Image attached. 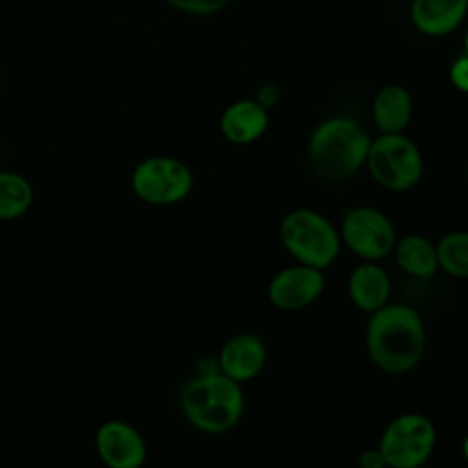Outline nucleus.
I'll return each instance as SVG.
<instances>
[{
	"mask_svg": "<svg viewBox=\"0 0 468 468\" xmlns=\"http://www.w3.org/2000/svg\"><path fill=\"white\" fill-rule=\"evenodd\" d=\"M366 349L371 362L391 375L413 369L426 349V329L417 309L386 303L371 313L366 327Z\"/></svg>",
	"mask_w": 468,
	"mask_h": 468,
	"instance_id": "f257e3e1",
	"label": "nucleus"
},
{
	"mask_svg": "<svg viewBox=\"0 0 468 468\" xmlns=\"http://www.w3.org/2000/svg\"><path fill=\"white\" fill-rule=\"evenodd\" d=\"M371 135L349 115H331L320 121L307 141V159L313 172L327 183L351 179L366 166Z\"/></svg>",
	"mask_w": 468,
	"mask_h": 468,
	"instance_id": "f03ea898",
	"label": "nucleus"
},
{
	"mask_svg": "<svg viewBox=\"0 0 468 468\" xmlns=\"http://www.w3.org/2000/svg\"><path fill=\"white\" fill-rule=\"evenodd\" d=\"M179 408L185 419L203 433H225L232 430L245 408L239 382L221 371L192 377L179 393Z\"/></svg>",
	"mask_w": 468,
	"mask_h": 468,
	"instance_id": "7ed1b4c3",
	"label": "nucleus"
},
{
	"mask_svg": "<svg viewBox=\"0 0 468 468\" xmlns=\"http://www.w3.org/2000/svg\"><path fill=\"white\" fill-rule=\"evenodd\" d=\"M280 241L296 263L327 269L340 252L338 229L313 208H294L280 223Z\"/></svg>",
	"mask_w": 468,
	"mask_h": 468,
	"instance_id": "20e7f679",
	"label": "nucleus"
},
{
	"mask_svg": "<svg viewBox=\"0 0 468 468\" xmlns=\"http://www.w3.org/2000/svg\"><path fill=\"white\" fill-rule=\"evenodd\" d=\"M366 168L386 190L404 192L413 188L424 172L419 146L404 133H378L371 139Z\"/></svg>",
	"mask_w": 468,
	"mask_h": 468,
	"instance_id": "39448f33",
	"label": "nucleus"
},
{
	"mask_svg": "<svg viewBox=\"0 0 468 468\" xmlns=\"http://www.w3.org/2000/svg\"><path fill=\"white\" fill-rule=\"evenodd\" d=\"M130 183L143 203L168 207L188 197L194 188V174L177 157L150 155L135 165Z\"/></svg>",
	"mask_w": 468,
	"mask_h": 468,
	"instance_id": "423d86ee",
	"label": "nucleus"
},
{
	"mask_svg": "<svg viewBox=\"0 0 468 468\" xmlns=\"http://www.w3.org/2000/svg\"><path fill=\"white\" fill-rule=\"evenodd\" d=\"M437 431L422 413H402L382 431L378 450L388 468L424 466L433 453Z\"/></svg>",
	"mask_w": 468,
	"mask_h": 468,
	"instance_id": "0eeeda50",
	"label": "nucleus"
},
{
	"mask_svg": "<svg viewBox=\"0 0 468 468\" xmlns=\"http://www.w3.org/2000/svg\"><path fill=\"white\" fill-rule=\"evenodd\" d=\"M342 243L364 261H380L393 252L397 234L391 219L373 207L346 210L340 223Z\"/></svg>",
	"mask_w": 468,
	"mask_h": 468,
	"instance_id": "6e6552de",
	"label": "nucleus"
},
{
	"mask_svg": "<svg viewBox=\"0 0 468 468\" xmlns=\"http://www.w3.org/2000/svg\"><path fill=\"white\" fill-rule=\"evenodd\" d=\"M95 452L106 468H141L148 457L143 433L122 419L104 420L97 428Z\"/></svg>",
	"mask_w": 468,
	"mask_h": 468,
	"instance_id": "1a4fd4ad",
	"label": "nucleus"
},
{
	"mask_svg": "<svg viewBox=\"0 0 468 468\" xmlns=\"http://www.w3.org/2000/svg\"><path fill=\"white\" fill-rule=\"evenodd\" d=\"M325 287L322 269L294 263L280 269L269 282V302L282 311H298L314 303Z\"/></svg>",
	"mask_w": 468,
	"mask_h": 468,
	"instance_id": "9d476101",
	"label": "nucleus"
},
{
	"mask_svg": "<svg viewBox=\"0 0 468 468\" xmlns=\"http://www.w3.org/2000/svg\"><path fill=\"white\" fill-rule=\"evenodd\" d=\"M221 373L236 382L254 378L265 366L267 349L260 336L239 333L230 336L218 353Z\"/></svg>",
	"mask_w": 468,
	"mask_h": 468,
	"instance_id": "9b49d317",
	"label": "nucleus"
},
{
	"mask_svg": "<svg viewBox=\"0 0 468 468\" xmlns=\"http://www.w3.org/2000/svg\"><path fill=\"white\" fill-rule=\"evenodd\" d=\"M468 15V0H411L413 27L431 38L446 37L461 27Z\"/></svg>",
	"mask_w": 468,
	"mask_h": 468,
	"instance_id": "f8f14e48",
	"label": "nucleus"
},
{
	"mask_svg": "<svg viewBox=\"0 0 468 468\" xmlns=\"http://www.w3.org/2000/svg\"><path fill=\"white\" fill-rule=\"evenodd\" d=\"M269 128V110L256 99L230 102L219 117V132L232 144H250Z\"/></svg>",
	"mask_w": 468,
	"mask_h": 468,
	"instance_id": "ddd939ff",
	"label": "nucleus"
},
{
	"mask_svg": "<svg viewBox=\"0 0 468 468\" xmlns=\"http://www.w3.org/2000/svg\"><path fill=\"white\" fill-rule=\"evenodd\" d=\"M347 292L355 307L371 314L389 303V274L377 261H362L349 274Z\"/></svg>",
	"mask_w": 468,
	"mask_h": 468,
	"instance_id": "4468645a",
	"label": "nucleus"
},
{
	"mask_svg": "<svg viewBox=\"0 0 468 468\" xmlns=\"http://www.w3.org/2000/svg\"><path fill=\"white\" fill-rule=\"evenodd\" d=\"M413 115L411 93L402 84L382 86L371 102V117L380 133H402Z\"/></svg>",
	"mask_w": 468,
	"mask_h": 468,
	"instance_id": "2eb2a0df",
	"label": "nucleus"
},
{
	"mask_svg": "<svg viewBox=\"0 0 468 468\" xmlns=\"http://www.w3.org/2000/svg\"><path fill=\"white\" fill-rule=\"evenodd\" d=\"M393 256L397 265L413 278L428 280L439 271L437 249L426 236L408 234L395 241Z\"/></svg>",
	"mask_w": 468,
	"mask_h": 468,
	"instance_id": "dca6fc26",
	"label": "nucleus"
},
{
	"mask_svg": "<svg viewBox=\"0 0 468 468\" xmlns=\"http://www.w3.org/2000/svg\"><path fill=\"white\" fill-rule=\"evenodd\" d=\"M35 201L31 181L15 170H0V221L26 216Z\"/></svg>",
	"mask_w": 468,
	"mask_h": 468,
	"instance_id": "f3484780",
	"label": "nucleus"
},
{
	"mask_svg": "<svg viewBox=\"0 0 468 468\" xmlns=\"http://www.w3.org/2000/svg\"><path fill=\"white\" fill-rule=\"evenodd\" d=\"M439 269L453 278H468V230H452L437 243Z\"/></svg>",
	"mask_w": 468,
	"mask_h": 468,
	"instance_id": "a211bd4d",
	"label": "nucleus"
},
{
	"mask_svg": "<svg viewBox=\"0 0 468 468\" xmlns=\"http://www.w3.org/2000/svg\"><path fill=\"white\" fill-rule=\"evenodd\" d=\"M174 9L186 13V15H197L207 16L221 11L227 7L230 0H166Z\"/></svg>",
	"mask_w": 468,
	"mask_h": 468,
	"instance_id": "6ab92c4d",
	"label": "nucleus"
},
{
	"mask_svg": "<svg viewBox=\"0 0 468 468\" xmlns=\"http://www.w3.org/2000/svg\"><path fill=\"white\" fill-rule=\"evenodd\" d=\"M448 79L457 91L468 95V55L461 53L453 58L448 69Z\"/></svg>",
	"mask_w": 468,
	"mask_h": 468,
	"instance_id": "aec40b11",
	"label": "nucleus"
},
{
	"mask_svg": "<svg viewBox=\"0 0 468 468\" xmlns=\"http://www.w3.org/2000/svg\"><path fill=\"white\" fill-rule=\"evenodd\" d=\"M263 108L271 110L274 108L280 99H282V88L276 84V82H263L258 91H256V97H254Z\"/></svg>",
	"mask_w": 468,
	"mask_h": 468,
	"instance_id": "412c9836",
	"label": "nucleus"
},
{
	"mask_svg": "<svg viewBox=\"0 0 468 468\" xmlns=\"http://www.w3.org/2000/svg\"><path fill=\"white\" fill-rule=\"evenodd\" d=\"M358 466L360 468H386L384 455L377 448H367L358 455Z\"/></svg>",
	"mask_w": 468,
	"mask_h": 468,
	"instance_id": "4be33fe9",
	"label": "nucleus"
},
{
	"mask_svg": "<svg viewBox=\"0 0 468 468\" xmlns=\"http://www.w3.org/2000/svg\"><path fill=\"white\" fill-rule=\"evenodd\" d=\"M461 450H463V455H464V459L468 461V435L464 437V441H463V446H461Z\"/></svg>",
	"mask_w": 468,
	"mask_h": 468,
	"instance_id": "5701e85b",
	"label": "nucleus"
},
{
	"mask_svg": "<svg viewBox=\"0 0 468 468\" xmlns=\"http://www.w3.org/2000/svg\"><path fill=\"white\" fill-rule=\"evenodd\" d=\"M464 55H468V29H466V33H464V51H463Z\"/></svg>",
	"mask_w": 468,
	"mask_h": 468,
	"instance_id": "b1692460",
	"label": "nucleus"
},
{
	"mask_svg": "<svg viewBox=\"0 0 468 468\" xmlns=\"http://www.w3.org/2000/svg\"><path fill=\"white\" fill-rule=\"evenodd\" d=\"M466 179H468V166H466Z\"/></svg>",
	"mask_w": 468,
	"mask_h": 468,
	"instance_id": "393cba45",
	"label": "nucleus"
},
{
	"mask_svg": "<svg viewBox=\"0 0 468 468\" xmlns=\"http://www.w3.org/2000/svg\"><path fill=\"white\" fill-rule=\"evenodd\" d=\"M417 468H426V466H417Z\"/></svg>",
	"mask_w": 468,
	"mask_h": 468,
	"instance_id": "a878e982",
	"label": "nucleus"
},
{
	"mask_svg": "<svg viewBox=\"0 0 468 468\" xmlns=\"http://www.w3.org/2000/svg\"><path fill=\"white\" fill-rule=\"evenodd\" d=\"M0 84H2V80H0Z\"/></svg>",
	"mask_w": 468,
	"mask_h": 468,
	"instance_id": "bb28decb",
	"label": "nucleus"
}]
</instances>
